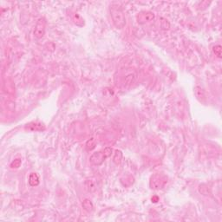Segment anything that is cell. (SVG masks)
<instances>
[{
  "instance_id": "3957f363",
  "label": "cell",
  "mask_w": 222,
  "mask_h": 222,
  "mask_svg": "<svg viewBox=\"0 0 222 222\" xmlns=\"http://www.w3.org/2000/svg\"><path fill=\"white\" fill-rule=\"evenodd\" d=\"M168 183V177L163 174H155L153 175L149 181V186L152 189H162Z\"/></svg>"
},
{
  "instance_id": "2e32d148",
  "label": "cell",
  "mask_w": 222,
  "mask_h": 222,
  "mask_svg": "<svg viewBox=\"0 0 222 222\" xmlns=\"http://www.w3.org/2000/svg\"><path fill=\"white\" fill-rule=\"evenodd\" d=\"M158 200H159V198H158V197H156V196H155V197H153V198H152V201H154V202H157V201H158Z\"/></svg>"
},
{
  "instance_id": "52a82bcc",
  "label": "cell",
  "mask_w": 222,
  "mask_h": 222,
  "mask_svg": "<svg viewBox=\"0 0 222 222\" xmlns=\"http://www.w3.org/2000/svg\"><path fill=\"white\" fill-rule=\"evenodd\" d=\"M29 184L31 187H37L39 184V177L36 173H31L29 177Z\"/></svg>"
},
{
  "instance_id": "7c38bea8",
  "label": "cell",
  "mask_w": 222,
  "mask_h": 222,
  "mask_svg": "<svg viewBox=\"0 0 222 222\" xmlns=\"http://www.w3.org/2000/svg\"><path fill=\"white\" fill-rule=\"evenodd\" d=\"M86 187H87V189L89 190L90 192H94L96 189V183L95 181H93L92 180H88L86 181Z\"/></svg>"
},
{
  "instance_id": "9a60e30c",
  "label": "cell",
  "mask_w": 222,
  "mask_h": 222,
  "mask_svg": "<svg viewBox=\"0 0 222 222\" xmlns=\"http://www.w3.org/2000/svg\"><path fill=\"white\" fill-rule=\"evenodd\" d=\"M161 27L163 29V30H168L170 27L169 23L168 22V20L164 19V18H161Z\"/></svg>"
},
{
  "instance_id": "9c48e42d",
  "label": "cell",
  "mask_w": 222,
  "mask_h": 222,
  "mask_svg": "<svg viewBox=\"0 0 222 222\" xmlns=\"http://www.w3.org/2000/svg\"><path fill=\"white\" fill-rule=\"evenodd\" d=\"M82 207L84 209L85 211L87 212H91L93 208H94V206H93V203L89 200V199H85L84 201L82 203Z\"/></svg>"
},
{
  "instance_id": "7a4b0ae2",
  "label": "cell",
  "mask_w": 222,
  "mask_h": 222,
  "mask_svg": "<svg viewBox=\"0 0 222 222\" xmlns=\"http://www.w3.org/2000/svg\"><path fill=\"white\" fill-rule=\"evenodd\" d=\"M112 152H113V149L109 147H107L103 151H98L96 153H93L91 156L90 157V162L94 166H100L104 162V161L107 158L111 156Z\"/></svg>"
},
{
  "instance_id": "5bb4252c",
  "label": "cell",
  "mask_w": 222,
  "mask_h": 222,
  "mask_svg": "<svg viewBox=\"0 0 222 222\" xmlns=\"http://www.w3.org/2000/svg\"><path fill=\"white\" fill-rule=\"evenodd\" d=\"M21 163H22L21 159H16L11 164V168H18L20 166H21Z\"/></svg>"
},
{
  "instance_id": "ba28073f",
  "label": "cell",
  "mask_w": 222,
  "mask_h": 222,
  "mask_svg": "<svg viewBox=\"0 0 222 222\" xmlns=\"http://www.w3.org/2000/svg\"><path fill=\"white\" fill-rule=\"evenodd\" d=\"M199 192L205 196H209L211 195V190L209 188V187L206 184H201L199 186Z\"/></svg>"
},
{
  "instance_id": "5b68a950",
  "label": "cell",
  "mask_w": 222,
  "mask_h": 222,
  "mask_svg": "<svg viewBox=\"0 0 222 222\" xmlns=\"http://www.w3.org/2000/svg\"><path fill=\"white\" fill-rule=\"evenodd\" d=\"M155 14L151 11H142L136 16L138 24H144L146 23H149V22L155 19Z\"/></svg>"
},
{
  "instance_id": "277c9868",
  "label": "cell",
  "mask_w": 222,
  "mask_h": 222,
  "mask_svg": "<svg viewBox=\"0 0 222 222\" xmlns=\"http://www.w3.org/2000/svg\"><path fill=\"white\" fill-rule=\"evenodd\" d=\"M45 29H46V21L44 18H40L38 20L36 26H35V30H34V36L37 38H44V34H45Z\"/></svg>"
},
{
  "instance_id": "4fadbf2b",
  "label": "cell",
  "mask_w": 222,
  "mask_h": 222,
  "mask_svg": "<svg viewBox=\"0 0 222 222\" xmlns=\"http://www.w3.org/2000/svg\"><path fill=\"white\" fill-rule=\"evenodd\" d=\"M213 51L215 54V56L219 58H221L222 56V47L220 44H217V45L214 46L213 47Z\"/></svg>"
},
{
  "instance_id": "30bf717a",
  "label": "cell",
  "mask_w": 222,
  "mask_h": 222,
  "mask_svg": "<svg viewBox=\"0 0 222 222\" xmlns=\"http://www.w3.org/2000/svg\"><path fill=\"white\" fill-rule=\"evenodd\" d=\"M122 152L121 150H116V153L114 155V157H113V162L114 163L116 164V165H119L122 162Z\"/></svg>"
},
{
  "instance_id": "8992f818",
  "label": "cell",
  "mask_w": 222,
  "mask_h": 222,
  "mask_svg": "<svg viewBox=\"0 0 222 222\" xmlns=\"http://www.w3.org/2000/svg\"><path fill=\"white\" fill-rule=\"evenodd\" d=\"M194 94H195V96L197 97V99H199L200 101L203 102L206 100V93L201 87L196 86L194 88Z\"/></svg>"
},
{
  "instance_id": "6da1fadb",
  "label": "cell",
  "mask_w": 222,
  "mask_h": 222,
  "mask_svg": "<svg viewBox=\"0 0 222 222\" xmlns=\"http://www.w3.org/2000/svg\"><path fill=\"white\" fill-rule=\"evenodd\" d=\"M110 14L114 25L119 30L124 28L126 25V18L122 10L117 5H112L110 7Z\"/></svg>"
},
{
  "instance_id": "8fae6325",
  "label": "cell",
  "mask_w": 222,
  "mask_h": 222,
  "mask_svg": "<svg viewBox=\"0 0 222 222\" xmlns=\"http://www.w3.org/2000/svg\"><path fill=\"white\" fill-rule=\"evenodd\" d=\"M96 140H95L94 138H91V139H90V140L86 142L85 147H86V149H87V150L91 151L96 148Z\"/></svg>"
}]
</instances>
